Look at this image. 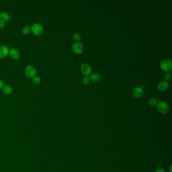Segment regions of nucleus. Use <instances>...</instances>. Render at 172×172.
Listing matches in <instances>:
<instances>
[{
	"label": "nucleus",
	"mask_w": 172,
	"mask_h": 172,
	"mask_svg": "<svg viewBox=\"0 0 172 172\" xmlns=\"http://www.w3.org/2000/svg\"><path fill=\"white\" fill-rule=\"evenodd\" d=\"M32 79H33L32 81L35 84H39L41 83V78L39 76H35V77L33 78Z\"/></svg>",
	"instance_id": "obj_17"
},
{
	"label": "nucleus",
	"mask_w": 172,
	"mask_h": 172,
	"mask_svg": "<svg viewBox=\"0 0 172 172\" xmlns=\"http://www.w3.org/2000/svg\"><path fill=\"white\" fill-rule=\"evenodd\" d=\"M5 26V22L0 20V29H3Z\"/></svg>",
	"instance_id": "obj_20"
},
{
	"label": "nucleus",
	"mask_w": 172,
	"mask_h": 172,
	"mask_svg": "<svg viewBox=\"0 0 172 172\" xmlns=\"http://www.w3.org/2000/svg\"><path fill=\"white\" fill-rule=\"evenodd\" d=\"M9 48L6 45H0V59H4L8 56Z\"/></svg>",
	"instance_id": "obj_8"
},
{
	"label": "nucleus",
	"mask_w": 172,
	"mask_h": 172,
	"mask_svg": "<svg viewBox=\"0 0 172 172\" xmlns=\"http://www.w3.org/2000/svg\"><path fill=\"white\" fill-rule=\"evenodd\" d=\"M161 69L164 71H169L171 70L172 67V62L171 60L165 59L161 61L160 64Z\"/></svg>",
	"instance_id": "obj_4"
},
{
	"label": "nucleus",
	"mask_w": 172,
	"mask_h": 172,
	"mask_svg": "<svg viewBox=\"0 0 172 172\" xmlns=\"http://www.w3.org/2000/svg\"><path fill=\"white\" fill-rule=\"evenodd\" d=\"M72 50L76 54H81L83 51V47L81 42H76L73 43L72 45Z\"/></svg>",
	"instance_id": "obj_5"
},
{
	"label": "nucleus",
	"mask_w": 172,
	"mask_h": 172,
	"mask_svg": "<svg viewBox=\"0 0 172 172\" xmlns=\"http://www.w3.org/2000/svg\"><path fill=\"white\" fill-rule=\"evenodd\" d=\"M155 172H165V171L163 168H159L156 170Z\"/></svg>",
	"instance_id": "obj_21"
},
{
	"label": "nucleus",
	"mask_w": 172,
	"mask_h": 172,
	"mask_svg": "<svg viewBox=\"0 0 172 172\" xmlns=\"http://www.w3.org/2000/svg\"><path fill=\"white\" fill-rule=\"evenodd\" d=\"M10 19V16L9 13L7 12H2L0 13V20H2L5 22H6L9 21Z\"/></svg>",
	"instance_id": "obj_12"
},
{
	"label": "nucleus",
	"mask_w": 172,
	"mask_h": 172,
	"mask_svg": "<svg viewBox=\"0 0 172 172\" xmlns=\"http://www.w3.org/2000/svg\"><path fill=\"white\" fill-rule=\"evenodd\" d=\"M82 82L85 85H87L90 82V80L89 78L87 76H85L83 79H82Z\"/></svg>",
	"instance_id": "obj_18"
},
{
	"label": "nucleus",
	"mask_w": 172,
	"mask_h": 172,
	"mask_svg": "<svg viewBox=\"0 0 172 172\" xmlns=\"http://www.w3.org/2000/svg\"><path fill=\"white\" fill-rule=\"evenodd\" d=\"M73 38L75 41L79 42L81 39V35L79 33L76 32V33H74V35H73Z\"/></svg>",
	"instance_id": "obj_16"
},
{
	"label": "nucleus",
	"mask_w": 172,
	"mask_h": 172,
	"mask_svg": "<svg viewBox=\"0 0 172 172\" xmlns=\"http://www.w3.org/2000/svg\"><path fill=\"white\" fill-rule=\"evenodd\" d=\"M2 90L3 93L6 95H11L13 92V88L9 85H4Z\"/></svg>",
	"instance_id": "obj_11"
},
{
	"label": "nucleus",
	"mask_w": 172,
	"mask_h": 172,
	"mask_svg": "<svg viewBox=\"0 0 172 172\" xmlns=\"http://www.w3.org/2000/svg\"><path fill=\"white\" fill-rule=\"evenodd\" d=\"M31 28L33 33L37 36H39L42 35L44 31L43 25L41 24L38 23L33 24L31 27Z\"/></svg>",
	"instance_id": "obj_1"
},
{
	"label": "nucleus",
	"mask_w": 172,
	"mask_h": 172,
	"mask_svg": "<svg viewBox=\"0 0 172 172\" xmlns=\"http://www.w3.org/2000/svg\"><path fill=\"white\" fill-rule=\"evenodd\" d=\"M81 71L83 74L87 76L91 74V67L89 65L85 63L82 65L81 66Z\"/></svg>",
	"instance_id": "obj_7"
},
{
	"label": "nucleus",
	"mask_w": 172,
	"mask_h": 172,
	"mask_svg": "<svg viewBox=\"0 0 172 172\" xmlns=\"http://www.w3.org/2000/svg\"><path fill=\"white\" fill-rule=\"evenodd\" d=\"M9 55L11 58L14 60H17L19 58L21 54L18 49L16 48H12L11 50H9Z\"/></svg>",
	"instance_id": "obj_6"
},
{
	"label": "nucleus",
	"mask_w": 172,
	"mask_h": 172,
	"mask_svg": "<svg viewBox=\"0 0 172 172\" xmlns=\"http://www.w3.org/2000/svg\"><path fill=\"white\" fill-rule=\"evenodd\" d=\"M157 103H158V101H157V99H154V98H151L148 101L149 105L151 107H155L157 105Z\"/></svg>",
	"instance_id": "obj_15"
},
{
	"label": "nucleus",
	"mask_w": 172,
	"mask_h": 172,
	"mask_svg": "<svg viewBox=\"0 0 172 172\" xmlns=\"http://www.w3.org/2000/svg\"><path fill=\"white\" fill-rule=\"evenodd\" d=\"M171 78V76L170 75V74L169 73H166L164 75V79L166 80V81H169Z\"/></svg>",
	"instance_id": "obj_19"
},
{
	"label": "nucleus",
	"mask_w": 172,
	"mask_h": 172,
	"mask_svg": "<svg viewBox=\"0 0 172 172\" xmlns=\"http://www.w3.org/2000/svg\"><path fill=\"white\" fill-rule=\"evenodd\" d=\"M25 74L27 77L33 78L37 75V70L33 66L29 65L25 69Z\"/></svg>",
	"instance_id": "obj_2"
},
{
	"label": "nucleus",
	"mask_w": 172,
	"mask_h": 172,
	"mask_svg": "<svg viewBox=\"0 0 172 172\" xmlns=\"http://www.w3.org/2000/svg\"><path fill=\"white\" fill-rule=\"evenodd\" d=\"M157 106L158 111L161 114H166L169 111V106L164 101H159Z\"/></svg>",
	"instance_id": "obj_3"
},
{
	"label": "nucleus",
	"mask_w": 172,
	"mask_h": 172,
	"mask_svg": "<svg viewBox=\"0 0 172 172\" xmlns=\"http://www.w3.org/2000/svg\"><path fill=\"white\" fill-rule=\"evenodd\" d=\"M91 79L93 82H97L101 80V76L98 73H93L91 76Z\"/></svg>",
	"instance_id": "obj_13"
},
{
	"label": "nucleus",
	"mask_w": 172,
	"mask_h": 172,
	"mask_svg": "<svg viewBox=\"0 0 172 172\" xmlns=\"http://www.w3.org/2000/svg\"><path fill=\"white\" fill-rule=\"evenodd\" d=\"M171 168H172V165H171V166H170V168H169V169H170V172H172V170H171Z\"/></svg>",
	"instance_id": "obj_23"
},
{
	"label": "nucleus",
	"mask_w": 172,
	"mask_h": 172,
	"mask_svg": "<svg viewBox=\"0 0 172 172\" xmlns=\"http://www.w3.org/2000/svg\"><path fill=\"white\" fill-rule=\"evenodd\" d=\"M4 85V83H3L2 80L0 79V89H2Z\"/></svg>",
	"instance_id": "obj_22"
},
{
	"label": "nucleus",
	"mask_w": 172,
	"mask_h": 172,
	"mask_svg": "<svg viewBox=\"0 0 172 172\" xmlns=\"http://www.w3.org/2000/svg\"><path fill=\"white\" fill-rule=\"evenodd\" d=\"M31 32V28L30 26L28 25L24 26L22 29V32L24 35H29Z\"/></svg>",
	"instance_id": "obj_14"
},
{
	"label": "nucleus",
	"mask_w": 172,
	"mask_h": 172,
	"mask_svg": "<svg viewBox=\"0 0 172 172\" xmlns=\"http://www.w3.org/2000/svg\"><path fill=\"white\" fill-rule=\"evenodd\" d=\"M143 93V90L141 87L137 86L134 88L132 94L134 97L135 98H139L142 96Z\"/></svg>",
	"instance_id": "obj_9"
},
{
	"label": "nucleus",
	"mask_w": 172,
	"mask_h": 172,
	"mask_svg": "<svg viewBox=\"0 0 172 172\" xmlns=\"http://www.w3.org/2000/svg\"><path fill=\"white\" fill-rule=\"evenodd\" d=\"M169 84L168 82L163 81L159 83L157 86V88L159 91H166L169 88Z\"/></svg>",
	"instance_id": "obj_10"
}]
</instances>
